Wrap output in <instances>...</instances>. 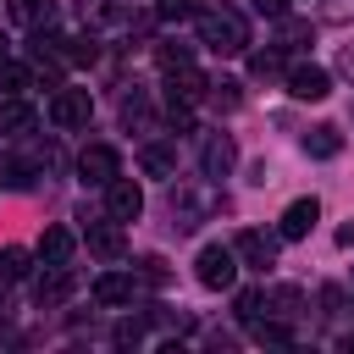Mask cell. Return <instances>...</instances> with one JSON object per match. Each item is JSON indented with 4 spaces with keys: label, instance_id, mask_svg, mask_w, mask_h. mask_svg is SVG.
Returning <instances> with one entry per match:
<instances>
[{
    "label": "cell",
    "instance_id": "6da1fadb",
    "mask_svg": "<svg viewBox=\"0 0 354 354\" xmlns=\"http://www.w3.org/2000/svg\"><path fill=\"white\" fill-rule=\"evenodd\" d=\"M199 44L216 50V55H243V50H249V22H243V11H232V6H205V11H199Z\"/></svg>",
    "mask_w": 354,
    "mask_h": 354
},
{
    "label": "cell",
    "instance_id": "7a4b0ae2",
    "mask_svg": "<svg viewBox=\"0 0 354 354\" xmlns=\"http://www.w3.org/2000/svg\"><path fill=\"white\" fill-rule=\"evenodd\" d=\"M194 277H199V288H210V293L232 288V282H238V249H232V243H205L199 260H194Z\"/></svg>",
    "mask_w": 354,
    "mask_h": 354
},
{
    "label": "cell",
    "instance_id": "3957f363",
    "mask_svg": "<svg viewBox=\"0 0 354 354\" xmlns=\"http://www.w3.org/2000/svg\"><path fill=\"white\" fill-rule=\"evenodd\" d=\"M105 216H111V221H138V216H144V188L116 171V177L105 183Z\"/></svg>",
    "mask_w": 354,
    "mask_h": 354
},
{
    "label": "cell",
    "instance_id": "277c9868",
    "mask_svg": "<svg viewBox=\"0 0 354 354\" xmlns=\"http://www.w3.org/2000/svg\"><path fill=\"white\" fill-rule=\"evenodd\" d=\"M88 116H94L88 88H55V100H50V122L55 127H88Z\"/></svg>",
    "mask_w": 354,
    "mask_h": 354
},
{
    "label": "cell",
    "instance_id": "5b68a950",
    "mask_svg": "<svg viewBox=\"0 0 354 354\" xmlns=\"http://www.w3.org/2000/svg\"><path fill=\"white\" fill-rule=\"evenodd\" d=\"M210 210H216L210 194H199V188H171V227H177V232H194Z\"/></svg>",
    "mask_w": 354,
    "mask_h": 354
},
{
    "label": "cell",
    "instance_id": "8992f818",
    "mask_svg": "<svg viewBox=\"0 0 354 354\" xmlns=\"http://www.w3.org/2000/svg\"><path fill=\"white\" fill-rule=\"evenodd\" d=\"M277 243H282V232H260V227H243V232L232 238V249H238V260H249L254 271H266V266H277Z\"/></svg>",
    "mask_w": 354,
    "mask_h": 354
},
{
    "label": "cell",
    "instance_id": "52a82bcc",
    "mask_svg": "<svg viewBox=\"0 0 354 354\" xmlns=\"http://www.w3.org/2000/svg\"><path fill=\"white\" fill-rule=\"evenodd\" d=\"M116 171H122V160H116V149H111V144H88V149L77 155V177H83L88 188H105Z\"/></svg>",
    "mask_w": 354,
    "mask_h": 354
},
{
    "label": "cell",
    "instance_id": "ba28073f",
    "mask_svg": "<svg viewBox=\"0 0 354 354\" xmlns=\"http://www.w3.org/2000/svg\"><path fill=\"white\" fill-rule=\"evenodd\" d=\"M88 293H94V304H100V310H116V304H133L138 277H133V271H105V277H100Z\"/></svg>",
    "mask_w": 354,
    "mask_h": 354
},
{
    "label": "cell",
    "instance_id": "9c48e42d",
    "mask_svg": "<svg viewBox=\"0 0 354 354\" xmlns=\"http://www.w3.org/2000/svg\"><path fill=\"white\" fill-rule=\"evenodd\" d=\"M199 166H205V177H227V171L238 166V144H232L227 133H210L205 149H199Z\"/></svg>",
    "mask_w": 354,
    "mask_h": 354
},
{
    "label": "cell",
    "instance_id": "30bf717a",
    "mask_svg": "<svg viewBox=\"0 0 354 354\" xmlns=\"http://www.w3.org/2000/svg\"><path fill=\"white\" fill-rule=\"evenodd\" d=\"M83 243H88V254H100V260H122V254H127L122 221H94V227L83 232Z\"/></svg>",
    "mask_w": 354,
    "mask_h": 354
},
{
    "label": "cell",
    "instance_id": "8fae6325",
    "mask_svg": "<svg viewBox=\"0 0 354 354\" xmlns=\"http://www.w3.org/2000/svg\"><path fill=\"white\" fill-rule=\"evenodd\" d=\"M288 94H293V100H326V94H332V77H326L321 66H293V72H288Z\"/></svg>",
    "mask_w": 354,
    "mask_h": 354
},
{
    "label": "cell",
    "instance_id": "7c38bea8",
    "mask_svg": "<svg viewBox=\"0 0 354 354\" xmlns=\"http://www.w3.org/2000/svg\"><path fill=\"white\" fill-rule=\"evenodd\" d=\"M315 216H321V205H315V199H293V205L282 210V227H277V232H282L288 243H293V238H310Z\"/></svg>",
    "mask_w": 354,
    "mask_h": 354
},
{
    "label": "cell",
    "instance_id": "4fadbf2b",
    "mask_svg": "<svg viewBox=\"0 0 354 354\" xmlns=\"http://www.w3.org/2000/svg\"><path fill=\"white\" fill-rule=\"evenodd\" d=\"M304 155H310V160H337V155H343V133H337L332 122L310 127V133H304Z\"/></svg>",
    "mask_w": 354,
    "mask_h": 354
},
{
    "label": "cell",
    "instance_id": "5bb4252c",
    "mask_svg": "<svg viewBox=\"0 0 354 354\" xmlns=\"http://www.w3.org/2000/svg\"><path fill=\"white\" fill-rule=\"evenodd\" d=\"M0 133H11V138L33 133V105H22V94H6L0 100Z\"/></svg>",
    "mask_w": 354,
    "mask_h": 354
},
{
    "label": "cell",
    "instance_id": "9a60e30c",
    "mask_svg": "<svg viewBox=\"0 0 354 354\" xmlns=\"http://www.w3.org/2000/svg\"><path fill=\"white\" fill-rule=\"evenodd\" d=\"M39 260H44V266H66V260H72V232H66V227H44Z\"/></svg>",
    "mask_w": 354,
    "mask_h": 354
},
{
    "label": "cell",
    "instance_id": "2e32d148",
    "mask_svg": "<svg viewBox=\"0 0 354 354\" xmlns=\"http://www.w3.org/2000/svg\"><path fill=\"white\" fill-rule=\"evenodd\" d=\"M11 17H17L22 28H33V33H39V28H50V22H55V0H11Z\"/></svg>",
    "mask_w": 354,
    "mask_h": 354
},
{
    "label": "cell",
    "instance_id": "e0dca14e",
    "mask_svg": "<svg viewBox=\"0 0 354 354\" xmlns=\"http://www.w3.org/2000/svg\"><path fill=\"white\" fill-rule=\"evenodd\" d=\"M138 166H144L149 177H177V155H171V144H144V149H138Z\"/></svg>",
    "mask_w": 354,
    "mask_h": 354
},
{
    "label": "cell",
    "instance_id": "ac0fdd59",
    "mask_svg": "<svg viewBox=\"0 0 354 354\" xmlns=\"http://www.w3.org/2000/svg\"><path fill=\"white\" fill-rule=\"evenodd\" d=\"M33 293H39V304H61V299L72 293V271H66V266H50V271L39 277Z\"/></svg>",
    "mask_w": 354,
    "mask_h": 354
},
{
    "label": "cell",
    "instance_id": "d6986e66",
    "mask_svg": "<svg viewBox=\"0 0 354 354\" xmlns=\"http://www.w3.org/2000/svg\"><path fill=\"white\" fill-rule=\"evenodd\" d=\"M28 88H33V66L0 61V94H28Z\"/></svg>",
    "mask_w": 354,
    "mask_h": 354
},
{
    "label": "cell",
    "instance_id": "ffe728a7",
    "mask_svg": "<svg viewBox=\"0 0 354 354\" xmlns=\"http://www.w3.org/2000/svg\"><path fill=\"white\" fill-rule=\"evenodd\" d=\"M155 61H160V72L171 77V72H188V66H194V50H188V44H160Z\"/></svg>",
    "mask_w": 354,
    "mask_h": 354
},
{
    "label": "cell",
    "instance_id": "44dd1931",
    "mask_svg": "<svg viewBox=\"0 0 354 354\" xmlns=\"http://www.w3.org/2000/svg\"><path fill=\"white\" fill-rule=\"evenodd\" d=\"M249 77H260V83L282 77V55H277V50H254V55H249Z\"/></svg>",
    "mask_w": 354,
    "mask_h": 354
},
{
    "label": "cell",
    "instance_id": "7402d4cb",
    "mask_svg": "<svg viewBox=\"0 0 354 354\" xmlns=\"http://www.w3.org/2000/svg\"><path fill=\"white\" fill-rule=\"evenodd\" d=\"M33 177H39L33 160H6V166H0V183H6V188H33Z\"/></svg>",
    "mask_w": 354,
    "mask_h": 354
},
{
    "label": "cell",
    "instance_id": "603a6c76",
    "mask_svg": "<svg viewBox=\"0 0 354 354\" xmlns=\"http://www.w3.org/2000/svg\"><path fill=\"white\" fill-rule=\"evenodd\" d=\"M249 332H254V343H293V332H288V321H271V315H260V321H249Z\"/></svg>",
    "mask_w": 354,
    "mask_h": 354
},
{
    "label": "cell",
    "instance_id": "cb8c5ba5",
    "mask_svg": "<svg viewBox=\"0 0 354 354\" xmlns=\"http://www.w3.org/2000/svg\"><path fill=\"white\" fill-rule=\"evenodd\" d=\"M28 271V249H0V282H22Z\"/></svg>",
    "mask_w": 354,
    "mask_h": 354
},
{
    "label": "cell",
    "instance_id": "d4e9b609",
    "mask_svg": "<svg viewBox=\"0 0 354 354\" xmlns=\"http://www.w3.org/2000/svg\"><path fill=\"white\" fill-rule=\"evenodd\" d=\"M205 100H210L216 111H238V100H243V94H238V83H227V77H216V83L205 88Z\"/></svg>",
    "mask_w": 354,
    "mask_h": 354
},
{
    "label": "cell",
    "instance_id": "484cf974",
    "mask_svg": "<svg viewBox=\"0 0 354 354\" xmlns=\"http://www.w3.org/2000/svg\"><path fill=\"white\" fill-rule=\"evenodd\" d=\"M266 304H277V315H282V321H293V315H304V293H299V288H277V293H271Z\"/></svg>",
    "mask_w": 354,
    "mask_h": 354
},
{
    "label": "cell",
    "instance_id": "4316f807",
    "mask_svg": "<svg viewBox=\"0 0 354 354\" xmlns=\"http://www.w3.org/2000/svg\"><path fill=\"white\" fill-rule=\"evenodd\" d=\"M155 17L160 22H188V17H199V6L194 0H155Z\"/></svg>",
    "mask_w": 354,
    "mask_h": 354
},
{
    "label": "cell",
    "instance_id": "83f0119b",
    "mask_svg": "<svg viewBox=\"0 0 354 354\" xmlns=\"http://www.w3.org/2000/svg\"><path fill=\"white\" fill-rule=\"evenodd\" d=\"M260 310H266V293H260V288L238 293V321H243V326H249V321H260Z\"/></svg>",
    "mask_w": 354,
    "mask_h": 354
},
{
    "label": "cell",
    "instance_id": "f1b7e54d",
    "mask_svg": "<svg viewBox=\"0 0 354 354\" xmlns=\"http://www.w3.org/2000/svg\"><path fill=\"white\" fill-rule=\"evenodd\" d=\"M138 277H144V282H166L171 271H166V260H160V254H144V260H138Z\"/></svg>",
    "mask_w": 354,
    "mask_h": 354
},
{
    "label": "cell",
    "instance_id": "f546056e",
    "mask_svg": "<svg viewBox=\"0 0 354 354\" xmlns=\"http://www.w3.org/2000/svg\"><path fill=\"white\" fill-rule=\"evenodd\" d=\"M122 348H133V343H144V321H116V332H111Z\"/></svg>",
    "mask_w": 354,
    "mask_h": 354
},
{
    "label": "cell",
    "instance_id": "4dcf8cb0",
    "mask_svg": "<svg viewBox=\"0 0 354 354\" xmlns=\"http://www.w3.org/2000/svg\"><path fill=\"white\" fill-rule=\"evenodd\" d=\"M304 39H310V28H304V22H288V17H282V50H299Z\"/></svg>",
    "mask_w": 354,
    "mask_h": 354
},
{
    "label": "cell",
    "instance_id": "1f68e13d",
    "mask_svg": "<svg viewBox=\"0 0 354 354\" xmlns=\"http://www.w3.org/2000/svg\"><path fill=\"white\" fill-rule=\"evenodd\" d=\"M254 11H260V17H277V22H282V17H288V0H254Z\"/></svg>",
    "mask_w": 354,
    "mask_h": 354
},
{
    "label": "cell",
    "instance_id": "d6a6232c",
    "mask_svg": "<svg viewBox=\"0 0 354 354\" xmlns=\"http://www.w3.org/2000/svg\"><path fill=\"white\" fill-rule=\"evenodd\" d=\"M321 304H326V315H332V310H343V293H337V288H321Z\"/></svg>",
    "mask_w": 354,
    "mask_h": 354
},
{
    "label": "cell",
    "instance_id": "836d02e7",
    "mask_svg": "<svg viewBox=\"0 0 354 354\" xmlns=\"http://www.w3.org/2000/svg\"><path fill=\"white\" fill-rule=\"evenodd\" d=\"M337 243H343V249H354V221H343V227H337Z\"/></svg>",
    "mask_w": 354,
    "mask_h": 354
},
{
    "label": "cell",
    "instance_id": "e575fe53",
    "mask_svg": "<svg viewBox=\"0 0 354 354\" xmlns=\"http://www.w3.org/2000/svg\"><path fill=\"white\" fill-rule=\"evenodd\" d=\"M343 72H348V77H354V44H348V50H343Z\"/></svg>",
    "mask_w": 354,
    "mask_h": 354
},
{
    "label": "cell",
    "instance_id": "d590c367",
    "mask_svg": "<svg viewBox=\"0 0 354 354\" xmlns=\"http://www.w3.org/2000/svg\"><path fill=\"white\" fill-rule=\"evenodd\" d=\"M6 50H11V39H6V33H0V61H6Z\"/></svg>",
    "mask_w": 354,
    "mask_h": 354
},
{
    "label": "cell",
    "instance_id": "8d00e7d4",
    "mask_svg": "<svg viewBox=\"0 0 354 354\" xmlns=\"http://www.w3.org/2000/svg\"><path fill=\"white\" fill-rule=\"evenodd\" d=\"M343 348H348V354H354V332H348V337H343Z\"/></svg>",
    "mask_w": 354,
    "mask_h": 354
}]
</instances>
